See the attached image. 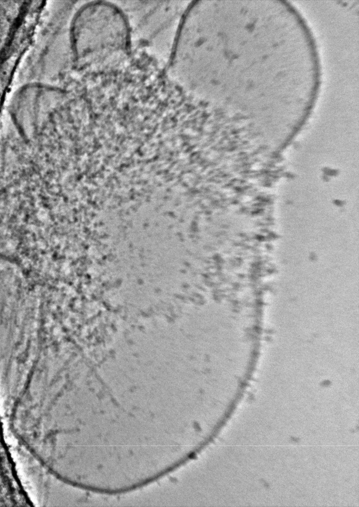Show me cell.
Instances as JSON below:
<instances>
[{
  "label": "cell",
  "mask_w": 359,
  "mask_h": 507,
  "mask_svg": "<svg viewBox=\"0 0 359 507\" xmlns=\"http://www.w3.org/2000/svg\"><path fill=\"white\" fill-rule=\"evenodd\" d=\"M121 6L130 30L152 48L154 53L163 52L179 19V5L166 1H131Z\"/></svg>",
  "instance_id": "obj_1"
}]
</instances>
